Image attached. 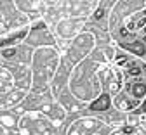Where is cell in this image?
Returning <instances> with one entry per match:
<instances>
[{"label":"cell","mask_w":146,"mask_h":135,"mask_svg":"<svg viewBox=\"0 0 146 135\" xmlns=\"http://www.w3.org/2000/svg\"><path fill=\"white\" fill-rule=\"evenodd\" d=\"M110 107V95H101V97L90 106V109H94V111H106Z\"/></svg>","instance_id":"obj_1"},{"label":"cell","mask_w":146,"mask_h":135,"mask_svg":"<svg viewBox=\"0 0 146 135\" xmlns=\"http://www.w3.org/2000/svg\"><path fill=\"white\" fill-rule=\"evenodd\" d=\"M127 50H134L136 54H139V55H143L144 54V45H141V43H127V45H123Z\"/></svg>","instance_id":"obj_2"},{"label":"cell","mask_w":146,"mask_h":135,"mask_svg":"<svg viewBox=\"0 0 146 135\" xmlns=\"http://www.w3.org/2000/svg\"><path fill=\"white\" fill-rule=\"evenodd\" d=\"M139 109H141V111H143V113H146V101H144V104H143V106H141V107H139Z\"/></svg>","instance_id":"obj_4"},{"label":"cell","mask_w":146,"mask_h":135,"mask_svg":"<svg viewBox=\"0 0 146 135\" xmlns=\"http://www.w3.org/2000/svg\"><path fill=\"white\" fill-rule=\"evenodd\" d=\"M144 92H146V85H136L132 88V95H137V97L144 95Z\"/></svg>","instance_id":"obj_3"}]
</instances>
